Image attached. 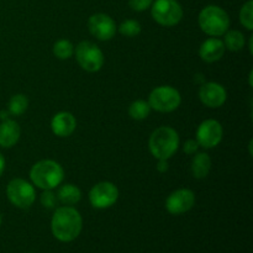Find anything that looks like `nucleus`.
<instances>
[{"instance_id":"nucleus-8","label":"nucleus","mask_w":253,"mask_h":253,"mask_svg":"<svg viewBox=\"0 0 253 253\" xmlns=\"http://www.w3.org/2000/svg\"><path fill=\"white\" fill-rule=\"evenodd\" d=\"M76 58L79 66L89 73L100 71L104 64L103 52L90 41H83L77 46Z\"/></svg>"},{"instance_id":"nucleus-25","label":"nucleus","mask_w":253,"mask_h":253,"mask_svg":"<svg viewBox=\"0 0 253 253\" xmlns=\"http://www.w3.org/2000/svg\"><path fill=\"white\" fill-rule=\"evenodd\" d=\"M57 200H58V198L52 190H43V193L41 194V204L47 209H52V208L56 207Z\"/></svg>"},{"instance_id":"nucleus-15","label":"nucleus","mask_w":253,"mask_h":253,"mask_svg":"<svg viewBox=\"0 0 253 253\" xmlns=\"http://www.w3.org/2000/svg\"><path fill=\"white\" fill-rule=\"evenodd\" d=\"M225 49L226 48H225V44L221 40L211 37V39H208L207 41L203 42L202 46H200V58L208 63H212V62H216L222 58Z\"/></svg>"},{"instance_id":"nucleus-7","label":"nucleus","mask_w":253,"mask_h":253,"mask_svg":"<svg viewBox=\"0 0 253 253\" xmlns=\"http://www.w3.org/2000/svg\"><path fill=\"white\" fill-rule=\"evenodd\" d=\"M152 17L162 26H174L182 20L183 9L175 0H155L152 2Z\"/></svg>"},{"instance_id":"nucleus-28","label":"nucleus","mask_w":253,"mask_h":253,"mask_svg":"<svg viewBox=\"0 0 253 253\" xmlns=\"http://www.w3.org/2000/svg\"><path fill=\"white\" fill-rule=\"evenodd\" d=\"M169 166H168V160H158L157 163V170L161 173L167 172Z\"/></svg>"},{"instance_id":"nucleus-3","label":"nucleus","mask_w":253,"mask_h":253,"mask_svg":"<svg viewBox=\"0 0 253 253\" xmlns=\"http://www.w3.org/2000/svg\"><path fill=\"white\" fill-rule=\"evenodd\" d=\"M148 147L153 157L157 160H169L179 147V136L174 128L161 126L151 135Z\"/></svg>"},{"instance_id":"nucleus-16","label":"nucleus","mask_w":253,"mask_h":253,"mask_svg":"<svg viewBox=\"0 0 253 253\" xmlns=\"http://www.w3.org/2000/svg\"><path fill=\"white\" fill-rule=\"evenodd\" d=\"M20 126L16 121L6 120L0 124V147L10 148L17 143L20 138Z\"/></svg>"},{"instance_id":"nucleus-31","label":"nucleus","mask_w":253,"mask_h":253,"mask_svg":"<svg viewBox=\"0 0 253 253\" xmlns=\"http://www.w3.org/2000/svg\"><path fill=\"white\" fill-rule=\"evenodd\" d=\"M0 225H1V215H0Z\"/></svg>"},{"instance_id":"nucleus-26","label":"nucleus","mask_w":253,"mask_h":253,"mask_svg":"<svg viewBox=\"0 0 253 253\" xmlns=\"http://www.w3.org/2000/svg\"><path fill=\"white\" fill-rule=\"evenodd\" d=\"M153 0H130L128 4H130L131 9L135 10V11H143V10L148 9V7L152 5Z\"/></svg>"},{"instance_id":"nucleus-9","label":"nucleus","mask_w":253,"mask_h":253,"mask_svg":"<svg viewBox=\"0 0 253 253\" xmlns=\"http://www.w3.org/2000/svg\"><path fill=\"white\" fill-rule=\"evenodd\" d=\"M119 198V189L111 182H100L89 192V202L95 209H108L113 207Z\"/></svg>"},{"instance_id":"nucleus-1","label":"nucleus","mask_w":253,"mask_h":253,"mask_svg":"<svg viewBox=\"0 0 253 253\" xmlns=\"http://www.w3.org/2000/svg\"><path fill=\"white\" fill-rule=\"evenodd\" d=\"M83 220L78 210L72 207H61L56 209L51 221L52 234L58 241L71 242L79 236Z\"/></svg>"},{"instance_id":"nucleus-23","label":"nucleus","mask_w":253,"mask_h":253,"mask_svg":"<svg viewBox=\"0 0 253 253\" xmlns=\"http://www.w3.org/2000/svg\"><path fill=\"white\" fill-rule=\"evenodd\" d=\"M119 32L126 37H136L141 32V25L140 22L136 21V20H125V21L119 26Z\"/></svg>"},{"instance_id":"nucleus-6","label":"nucleus","mask_w":253,"mask_h":253,"mask_svg":"<svg viewBox=\"0 0 253 253\" xmlns=\"http://www.w3.org/2000/svg\"><path fill=\"white\" fill-rule=\"evenodd\" d=\"M6 195L10 203L20 209H29L36 199L34 185L21 178L12 179L7 184Z\"/></svg>"},{"instance_id":"nucleus-22","label":"nucleus","mask_w":253,"mask_h":253,"mask_svg":"<svg viewBox=\"0 0 253 253\" xmlns=\"http://www.w3.org/2000/svg\"><path fill=\"white\" fill-rule=\"evenodd\" d=\"M53 54L59 59H68L74 54V46L68 40H58L53 46Z\"/></svg>"},{"instance_id":"nucleus-11","label":"nucleus","mask_w":253,"mask_h":253,"mask_svg":"<svg viewBox=\"0 0 253 253\" xmlns=\"http://www.w3.org/2000/svg\"><path fill=\"white\" fill-rule=\"evenodd\" d=\"M195 204V195L190 189H177L168 195L166 208L172 215H180L189 211Z\"/></svg>"},{"instance_id":"nucleus-29","label":"nucleus","mask_w":253,"mask_h":253,"mask_svg":"<svg viewBox=\"0 0 253 253\" xmlns=\"http://www.w3.org/2000/svg\"><path fill=\"white\" fill-rule=\"evenodd\" d=\"M4 169H5V158H4V156L0 153V177H1Z\"/></svg>"},{"instance_id":"nucleus-18","label":"nucleus","mask_w":253,"mask_h":253,"mask_svg":"<svg viewBox=\"0 0 253 253\" xmlns=\"http://www.w3.org/2000/svg\"><path fill=\"white\" fill-rule=\"evenodd\" d=\"M57 198L62 204L74 205L82 199V192L77 185L74 184H64L59 188L57 193Z\"/></svg>"},{"instance_id":"nucleus-2","label":"nucleus","mask_w":253,"mask_h":253,"mask_svg":"<svg viewBox=\"0 0 253 253\" xmlns=\"http://www.w3.org/2000/svg\"><path fill=\"white\" fill-rule=\"evenodd\" d=\"M32 184L42 190H52L58 187L64 178L63 168L52 160H43L35 163L30 170Z\"/></svg>"},{"instance_id":"nucleus-5","label":"nucleus","mask_w":253,"mask_h":253,"mask_svg":"<svg viewBox=\"0 0 253 253\" xmlns=\"http://www.w3.org/2000/svg\"><path fill=\"white\" fill-rule=\"evenodd\" d=\"M180 94L177 89L169 85H161L153 89L148 96L151 109L160 113H170L180 105Z\"/></svg>"},{"instance_id":"nucleus-30","label":"nucleus","mask_w":253,"mask_h":253,"mask_svg":"<svg viewBox=\"0 0 253 253\" xmlns=\"http://www.w3.org/2000/svg\"><path fill=\"white\" fill-rule=\"evenodd\" d=\"M0 118L2 119V121L6 120V119H7V113H5V111H1V113H0Z\"/></svg>"},{"instance_id":"nucleus-27","label":"nucleus","mask_w":253,"mask_h":253,"mask_svg":"<svg viewBox=\"0 0 253 253\" xmlns=\"http://www.w3.org/2000/svg\"><path fill=\"white\" fill-rule=\"evenodd\" d=\"M199 147L200 146L197 140H187L184 142V146H183V150H184V152L187 155H194V153H197Z\"/></svg>"},{"instance_id":"nucleus-20","label":"nucleus","mask_w":253,"mask_h":253,"mask_svg":"<svg viewBox=\"0 0 253 253\" xmlns=\"http://www.w3.org/2000/svg\"><path fill=\"white\" fill-rule=\"evenodd\" d=\"M151 113V106L148 101L145 100H136L131 103L128 108V115L133 120H145Z\"/></svg>"},{"instance_id":"nucleus-21","label":"nucleus","mask_w":253,"mask_h":253,"mask_svg":"<svg viewBox=\"0 0 253 253\" xmlns=\"http://www.w3.org/2000/svg\"><path fill=\"white\" fill-rule=\"evenodd\" d=\"M27 106H29V100H27L26 95L24 94H16V95L11 96V99L9 100V113L11 115L19 116L22 115L25 111L27 110Z\"/></svg>"},{"instance_id":"nucleus-12","label":"nucleus","mask_w":253,"mask_h":253,"mask_svg":"<svg viewBox=\"0 0 253 253\" xmlns=\"http://www.w3.org/2000/svg\"><path fill=\"white\" fill-rule=\"evenodd\" d=\"M88 29L100 41H109L116 34V24L109 15L94 14L89 17Z\"/></svg>"},{"instance_id":"nucleus-13","label":"nucleus","mask_w":253,"mask_h":253,"mask_svg":"<svg viewBox=\"0 0 253 253\" xmlns=\"http://www.w3.org/2000/svg\"><path fill=\"white\" fill-rule=\"evenodd\" d=\"M226 98V89L221 84L209 82V83H205L200 86L199 99L208 108H220L221 105H224Z\"/></svg>"},{"instance_id":"nucleus-17","label":"nucleus","mask_w":253,"mask_h":253,"mask_svg":"<svg viewBox=\"0 0 253 253\" xmlns=\"http://www.w3.org/2000/svg\"><path fill=\"white\" fill-rule=\"evenodd\" d=\"M211 168V158L208 153L200 152L194 156L192 161V173L197 179H203L207 177Z\"/></svg>"},{"instance_id":"nucleus-14","label":"nucleus","mask_w":253,"mask_h":253,"mask_svg":"<svg viewBox=\"0 0 253 253\" xmlns=\"http://www.w3.org/2000/svg\"><path fill=\"white\" fill-rule=\"evenodd\" d=\"M51 127L56 136L67 137V136H71L76 130L77 120L68 111H61L53 116L51 121Z\"/></svg>"},{"instance_id":"nucleus-4","label":"nucleus","mask_w":253,"mask_h":253,"mask_svg":"<svg viewBox=\"0 0 253 253\" xmlns=\"http://www.w3.org/2000/svg\"><path fill=\"white\" fill-rule=\"evenodd\" d=\"M199 26L209 36H222L229 30V15L220 6L209 5L200 11Z\"/></svg>"},{"instance_id":"nucleus-19","label":"nucleus","mask_w":253,"mask_h":253,"mask_svg":"<svg viewBox=\"0 0 253 253\" xmlns=\"http://www.w3.org/2000/svg\"><path fill=\"white\" fill-rule=\"evenodd\" d=\"M222 42L225 44V48L231 52H237L244 48L245 36L242 32L237 31V30H232V31L225 32V39Z\"/></svg>"},{"instance_id":"nucleus-10","label":"nucleus","mask_w":253,"mask_h":253,"mask_svg":"<svg viewBox=\"0 0 253 253\" xmlns=\"http://www.w3.org/2000/svg\"><path fill=\"white\" fill-rule=\"evenodd\" d=\"M224 130L219 121L214 119L203 121L197 130V141L204 148H214L221 142Z\"/></svg>"},{"instance_id":"nucleus-24","label":"nucleus","mask_w":253,"mask_h":253,"mask_svg":"<svg viewBox=\"0 0 253 253\" xmlns=\"http://www.w3.org/2000/svg\"><path fill=\"white\" fill-rule=\"evenodd\" d=\"M240 21L247 30L253 29V2L249 0L240 11Z\"/></svg>"}]
</instances>
